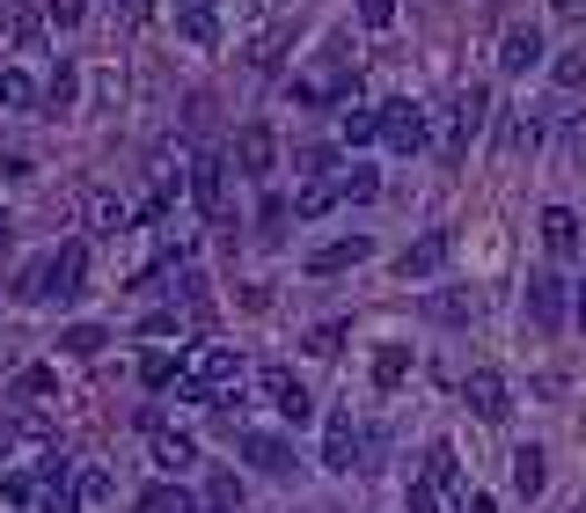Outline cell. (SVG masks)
I'll list each match as a JSON object with an SVG mask.
<instances>
[{
	"label": "cell",
	"mask_w": 586,
	"mask_h": 513,
	"mask_svg": "<svg viewBox=\"0 0 586 513\" xmlns=\"http://www.w3.org/2000/svg\"><path fill=\"white\" fill-rule=\"evenodd\" d=\"M484 125H491V89H463V96H455V110H447V140H440V155H447V161H463L469 140H477Z\"/></svg>",
	"instance_id": "1"
},
{
	"label": "cell",
	"mask_w": 586,
	"mask_h": 513,
	"mask_svg": "<svg viewBox=\"0 0 586 513\" xmlns=\"http://www.w3.org/2000/svg\"><path fill=\"white\" fill-rule=\"evenodd\" d=\"M381 140L396 147V155H426V103H410V96H389L381 103Z\"/></svg>",
	"instance_id": "2"
},
{
	"label": "cell",
	"mask_w": 586,
	"mask_h": 513,
	"mask_svg": "<svg viewBox=\"0 0 586 513\" xmlns=\"http://www.w3.org/2000/svg\"><path fill=\"white\" fill-rule=\"evenodd\" d=\"M528 316H535V331H565V316H572L565 272H528Z\"/></svg>",
	"instance_id": "3"
},
{
	"label": "cell",
	"mask_w": 586,
	"mask_h": 513,
	"mask_svg": "<svg viewBox=\"0 0 586 513\" xmlns=\"http://www.w3.org/2000/svg\"><path fill=\"white\" fill-rule=\"evenodd\" d=\"M147 455H155V470H161V477H183V470L198 462V441H191V433H177V425L147 418Z\"/></svg>",
	"instance_id": "4"
},
{
	"label": "cell",
	"mask_w": 586,
	"mask_h": 513,
	"mask_svg": "<svg viewBox=\"0 0 586 513\" xmlns=\"http://www.w3.org/2000/svg\"><path fill=\"white\" fill-rule=\"evenodd\" d=\"M191 198L206 220L228 213V155H191Z\"/></svg>",
	"instance_id": "5"
},
{
	"label": "cell",
	"mask_w": 586,
	"mask_h": 513,
	"mask_svg": "<svg viewBox=\"0 0 586 513\" xmlns=\"http://www.w3.org/2000/svg\"><path fill=\"white\" fill-rule=\"evenodd\" d=\"M463 404L477 411L484 425H498L506 411H514V404H506V374H498V367H469L463 374Z\"/></svg>",
	"instance_id": "6"
},
{
	"label": "cell",
	"mask_w": 586,
	"mask_h": 513,
	"mask_svg": "<svg viewBox=\"0 0 586 513\" xmlns=\"http://www.w3.org/2000/svg\"><path fill=\"white\" fill-rule=\"evenodd\" d=\"M257 382H265L271 411H279L286 425H308V418H316V396H308V389H301V382H294V374H286V367H265V374H257Z\"/></svg>",
	"instance_id": "7"
},
{
	"label": "cell",
	"mask_w": 586,
	"mask_h": 513,
	"mask_svg": "<svg viewBox=\"0 0 586 513\" xmlns=\"http://www.w3.org/2000/svg\"><path fill=\"white\" fill-rule=\"evenodd\" d=\"M235 169H242L249 184H265L271 169H279V140H271L265 125H242V132H235Z\"/></svg>",
	"instance_id": "8"
},
{
	"label": "cell",
	"mask_w": 586,
	"mask_h": 513,
	"mask_svg": "<svg viewBox=\"0 0 586 513\" xmlns=\"http://www.w3.org/2000/svg\"><path fill=\"white\" fill-rule=\"evenodd\" d=\"M447 257H455V228H426L418 243L404 249V265H396V272H404V279H433Z\"/></svg>",
	"instance_id": "9"
},
{
	"label": "cell",
	"mask_w": 586,
	"mask_h": 513,
	"mask_svg": "<svg viewBox=\"0 0 586 513\" xmlns=\"http://www.w3.org/2000/svg\"><path fill=\"white\" fill-rule=\"evenodd\" d=\"M359 447H367V441H359L352 411H338V418L322 425V470H338V477H345V470H359Z\"/></svg>",
	"instance_id": "10"
},
{
	"label": "cell",
	"mask_w": 586,
	"mask_h": 513,
	"mask_svg": "<svg viewBox=\"0 0 586 513\" xmlns=\"http://www.w3.org/2000/svg\"><path fill=\"white\" fill-rule=\"evenodd\" d=\"M528 67H543V30L514 22V30L498 37V73H528Z\"/></svg>",
	"instance_id": "11"
},
{
	"label": "cell",
	"mask_w": 586,
	"mask_h": 513,
	"mask_svg": "<svg viewBox=\"0 0 586 513\" xmlns=\"http://www.w3.org/2000/svg\"><path fill=\"white\" fill-rule=\"evenodd\" d=\"M235 447H242L265 477H294V447H286L279 433H249V425H242V433H235Z\"/></svg>",
	"instance_id": "12"
},
{
	"label": "cell",
	"mask_w": 586,
	"mask_h": 513,
	"mask_svg": "<svg viewBox=\"0 0 586 513\" xmlns=\"http://www.w3.org/2000/svg\"><path fill=\"white\" fill-rule=\"evenodd\" d=\"M367 257H374L367 235H338V243H322L316 257H308V272H316V279H330V272H352V265H367Z\"/></svg>",
	"instance_id": "13"
},
{
	"label": "cell",
	"mask_w": 586,
	"mask_h": 513,
	"mask_svg": "<svg viewBox=\"0 0 586 513\" xmlns=\"http://www.w3.org/2000/svg\"><path fill=\"white\" fill-rule=\"evenodd\" d=\"M89 279V243H59L52 249V302H73Z\"/></svg>",
	"instance_id": "14"
},
{
	"label": "cell",
	"mask_w": 586,
	"mask_h": 513,
	"mask_svg": "<svg viewBox=\"0 0 586 513\" xmlns=\"http://www.w3.org/2000/svg\"><path fill=\"white\" fill-rule=\"evenodd\" d=\"M543 249H550L557 265H572V257H579V213H572V206H550V213H543Z\"/></svg>",
	"instance_id": "15"
},
{
	"label": "cell",
	"mask_w": 586,
	"mask_h": 513,
	"mask_svg": "<svg viewBox=\"0 0 586 513\" xmlns=\"http://www.w3.org/2000/svg\"><path fill=\"white\" fill-rule=\"evenodd\" d=\"M177 30L191 37V45H206V52H213V45H220V16H213V0H177Z\"/></svg>",
	"instance_id": "16"
},
{
	"label": "cell",
	"mask_w": 586,
	"mask_h": 513,
	"mask_svg": "<svg viewBox=\"0 0 586 513\" xmlns=\"http://www.w3.org/2000/svg\"><path fill=\"white\" fill-rule=\"evenodd\" d=\"M418 477H426L440 499H455V492H463V462H455V447L433 441V447H426V470H418Z\"/></svg>",
	"instance_id": "17"
},
{
	"label": "cell",
	"mask_w": 586,
	"mask_h": 513,
	"mask_svg": "<svg viewBox=\"0 0 586 513\" xmlns=\"http://www.w3.org/2000/svg\"><path fill=\"white\" fill-rule=\"evenodd\" d=\"M338 177H345V169H338ZM338 177H308L301 184V191H294V220H322V213H330V206H338Z\"/></svg>",
	"instance_id": "18"
},
{
	"label": "cell",
	"mask_w": 586,
	"mask_h": 513,
	"mask_svg": "<svg viewBox=\"0 0 586 513\" xmlns=\"http://www.w3.org/2000/svg\"><path fill=\"white\" fill-rule=\"evenodd\" d=\"M543 484H550V462H543V447H514V492H520V499H543Z\"/></svg>",
	"instance_id": "19"
},
{
	"label": "cell",
	"mask_w": 586,
	"mask_h": 513,
	"mask_svg": "<svg viewBox=\"0 0 586 513\" xmlns=\"http://www.w3.org/2000/svg\"><path fill=\"white\" fill-rule=\"evenodd\" d=\"M103 345H110L103 323H67V331H59V353H67V359H96Z\"/></svg>",
	"instance_id": "20"
},
{
	"label": "cell",
	"mask_w": 586,
	"mask_h": 513,
	"mask_svg": "<svg viewBox=\"0 0 586 513\" xmlns=\"http://www.w3.org/2000/svg\"><path fill=\"white\" fill-rule=\"evenodd\" d=\"M132 513H198V499L169 477V484H155V492H140V506H132Z\"/></svg>",
	"instance_id": "21"
},
{
	"label": "cell",
	"mask_w": 586,
	"mask_h": 513,
	"mask_svg": "<svg viewBox=\"0 0 586 513\" xmlns=\"http://www.w3.org/2000/svg\"><path fill=\"white\" fill-rule=\"evenodd\" d=\"M426 316L433 323H469V316H477V302H469L463 286H440V294H426Z\"/></svg>",
	"instance_id": "22"
},
{
	"label": "cell",
	"mask_w": 586,
	"mask_h": 513,
	"mask_svg": "<svg viewBox=\"0 0 586 513\" xmlns=\"http://www.w3.org/2000/svg\"><path fill=\"white\" fill-rule=\"evenodd\" d=\"M0 110H37V81L22 67H0Z\"/></svg>",
	"instance_id": "23"
},
{
	"label": "cell",
	"mask_w": 586,
	"mask_h": 513,
	"mask_svg": "<svg viewBox=\"0 0 586 513\" xmlns=\"http://www.w3.org/2000/svg\"><path fill=\"white\" fill-rule=\"evenodd\" d=\"M206 506L213 513H242V477H235V470H213V477H206Z\"/></svg>",
	"instance_id": "24"
},
{
	"label": "cell",
	"mask_w": 586,
	"mask_h": 513,
	"mask_svg": "<svg viewBox=\"0 0 586 513\" xmlns=\"http://www.w3.org/2000/svg\"><path fill=\"white\" fill-rule=\"evenodd\" d=\"M404 374H410V345H381L374 353V389H396Z\"/></svg>",
	"instance_id": "25"
},
{
	"label": "cell",
	"mask_w": 586,
	"mask_h": 513,
	"mask_svg": "<svg viewBox=\"0 0 586 513\" xmlns=\"http://www.w3.org/2000/svg\"><path fill=\"white\" fill-rule=\"evenodd\" d=\"M8 37H16V52H44V22L30 8H8Z\"/></svg>",
	"instance_id": "26"
},
{
	"label": "cell",
	"mask_w": 586,
	"mask_h": 513,
	"mask_svg": "<svg viewBox=\"0 0 586 513\" xmlns=\"http://www.w3.org/2000/svg\"><path fill=\"white\" fill-rule=\"evenodd\" d=\"M16 302H52V257H37V265L16 279Z\"/></svg>",
	"instance_id": "27"
},
{
	"label": "cell",
	"mask_w": 586,
	"mask_h": 513,
	"mask_svg": "<svg viewBox=\"0 0 586 513\" xmlns=\"http://www.w3.org/2000/svg\"><path fill=\"white\" fill-rule=\"evenodd\" d=\"M338 345H345V323H316V331L301 337V353H308V359H338Z\"/></svg>",
	"instance_id": "28"
},
{
	"label": "cell",
	"mask_w": 586,
	"mask_h": 513,
	"mask_svg": "<svg viewBox=\"0 0 586 513\" xmlns=\"http://www.w3.org/2000/svg\"><path fill=\"white\" fill-rule=\"evenodd\" d=\"M381 140V110H345V147Z\"/></svg>",
	"instance_id": "29"
},
{
	"label": "cell",
	"mask_w": 586,
	"mask_h": 513,
	"mask_svg": "<svg viewBox=\"0 0 586 513\" xmlns=\"http://www.w3.org/2000/svg\"><path fill=\"white\" fill-rule=\"evenodd\" d=\"M286 37H294V30H286V22H271V30L249 45V67H265V73H271V67H279V45H286Z\"/></svg>",
	"instance_id": "30"
},
{
	"label": "cell",
	"mask_w": 586,
	"mask_h": 513,
	"mask_svg": "<svg viewBox=\"0 0 586 513\" xmlns=\"http://www.w3.org/2000/svg\"><path fill=\"white\" fill-rule=\"evenodd\" d=\"M506 147H514V155H535V147H543V118H528V110H520V118L506 125Z\"/></svg>",
	"instance_id": "31"
},
{
	"label": "cell",
	"mask_w": 586,
	"mask_h": 513,
	"mask_svg": "<svg viewBox=\"0 0 586 513\" xmlns=\"http://www.w3.org/2000/svg\"><path fill=\"white\" fill-rule=\"evenodd\" d=\"M81 16H89V0H44V22L52 30H81Z\"/></svg>",
	"instance_id": "32"
},
{
	"label": "cell",
	"mask_w": 586,
	"mask_h": 513,
	"mask_svg": "<svg viewBox=\"0 0 586 513\" xmlns=\"http://www.w3.org/2000/svg\"><path fill=\"white\" fill-rule=\"evenodd\" d=\"M550 81H557V89H579V81H586V45H579V52H557Z\"/></svg>",
	"instance_id": "33"
},
{
	"label": "cell",
	"mask_w": 586,
	"mask_h": 513,
	"mask_svg": "<svg viewBox=\"0 0 586 513\" xmlns=\"http://www.w3.org/2000/svg\"><path fill=\"white\" fill-rule=\"evenodd\" d=\"M73 89H81V73H73L67 59H59V73H52V89H44V103H52V110H67V103H73Z\"/></svg>",
	"instance_id": "34"
},
{
	"label": "cell",
	"mask_w": 586,
	"mask_h": 513,
	"mask_svg": "<svg viewBox=\"0 0 586 513\" xmlns=\"http://www.w3.org/2000/svg\"><path fill=\"white\" fill-rule=\"evenodd\" d=\"M557 147H565V161H572V169H586V110L565 125V140H557Z\"/></svg>",
	"instance_id": "35"
},
{
	"label": "cell",
	"mask_w": 586,
	"mask_h": 513,
	"mask_svg": "<svg viewBox=\"0 0 586 513\" xmlns=\"http://www.w3.org/2000/svg\"><path fill=\"white\" fill-rule=\"evenodd\" d=\"M89 213H96V228H103V235H118L125 220H132V213H125V198H96Z\"/></svg>",
	"instance_id": "36"
},
{
	"label": "cell",
	"mask_w": 586,
	"mask_h": 513,
	"mask_svg": "<svg viewBox=\"0 0 586 513\" xmlns=\"http://www.w3.org/2000/svg\"><path fill=\"white\" fill-rule=\"evenodd\" d=\"M301 177H338V147H308V155H301Z\"/></svg>",
	"instance_id": "37"
},
{
	"label": "cell",
	"mask_w": 586,
	"mask_h": 513,
	"mask_svg": "<svg viewBox=\"0 0 586 513\" xmlns=\"http://www.w3.org/2000/svg\"><path fill=\"white\" fill-rule=\"evenodd\" d=\"M140 382H147V389H169V382H177V359H169V353H155V359L140 367Z\"/></svg>",
	"instance_id": "38"
},
{
	"label": "cell",
	"mask_w": 586,
	"mask_h": 513,
	"mask_svg": "<svg viewBox=\"0 0 586 513\" xmlns=\"http://www.w3.org/2000/svg\"><path fill=\"white\" fill-rule=\"evenodd\" d=\"M52 382H59L52 367H22V374H16V389H22V396H52Z\"/></svg>",
	"instance_id": "39"
},
{
	"label": "cell",
	"mask_w": 586,
	"mask_h": 513,
	"mask_svg": "<svg viewBox=\"0 0 586 513\" xmlns=\"http://www.w3.org/2000/svg\"><path fill=\"white\" fill-rule=\"evenodd\" d=\"M338 191H345V198H374L381 184H374V169H345V177H338Z\"/></svg>",
	"instance_id": "40"
},
{
	"label": "cell",
	"mask_w": 586,
	"mask_h": 513,
	"mask_svg": "<svg viewBox=\"0 0 586 513\" xmlns=\"http://www.w3.org/2000/svg\"><path fill=\"white\" fill-rule=\"evenodd\" d=\"M359 22H367V30H389V22H396V0H359Z\"/></svg>",
	"instance_id": "41"
},
{
	"label": "cell",
	"mask_w": 586,
	"mask_h": 513,
	"mask_svg": "<svg viewBox=\"0 0 586 513\" xmlns=\"http://www.w3.org/2000/svg\"><path fill=\"white\" fill-rule=\"evenodd\" d=\"M103 492H110L103 470H81V506H89V499H103Z\"/></svg>",
	"instance_id": "42"
},
{
	"label": "cell",
	"mask_w": 586,
	"mask_h": 513,
	"mask_svg": "<svg viewBox=\"0 0 586 513\" xmlns=\"http://www.w3.org/2000/svg\"><path fill=\"white\" fill-rule=\"evenodd\" d=\"M550 8H557L565 22H586V0H550Z\"/></svg>",
	"instance_id": "43"
},
{
	"label": "cell",
	"mask_w": 586,
	"mask_h": 513,
	"mask_svg": "<svg viewBox=\"0 0 586 513\" xmlns=\"http://www.w3.org/2000/svg\"><path fill=\"white\" fill-rule=\"evenodd\" d=\"M125 16H132V22H147V16H155V0H125Z\"/></svg>",
	"instance_id": "44"
},
{
	"label": "cell",
	"mask_w": 586,
	"mask_h": 513,
	"mask_svg": "<svg viewBox=\"0 0 586 513\" xmlns=\"http://www.w3.org/2000/svg\"><path fill=\"white\" fill-rule=\"evenodd\" d=\"M469 513H498V506H491V499H484V492H469Z\"/></svg>",
	"instance_id": "45"
},
{
	"label": "cell",
	"mask_w": 586,
	"mask_h": 513,
	"mask_svg": "<svg viewBox=\"0 0 586 513\" xmlns=\"http://www.w3.org/2000/svg\"><path fill=\"white\" fill-rule=\"evenodd\" d=\"M8 447H16V433H8V425H0V462H8Z\"/></svg>",
	"instance_id": "46"
},
{
	"label": "cell",
	"mask_w": 586,
	"mask_h": 513,
	"mask_svg": "<svg viewBox=\"0 0 586 513\" xmlns=\"http://www.w3.org/2000/svg\"><path fill=\"white\" fill-rule=\"evenodd\" d=\"M572 316H579V323H586V286H579V302H572Z\"/></svg>",
	"instance_id": "47"
},
{
	"label": "cell",
	"mask_w": 586,
	"mask_h": 513,
	"mask_svg": "<svg viewBox=\"0 0 586 513\" xmlns=\"http://www.w3.org/2000/svg\"><path fill=\"white\" fill-rule=\"evenodd\" d=\"M8 228H16V220H8V213H0V243H8Z\"/></svg>",
	"instance_id": "48"
},
{
	"label": "cell",
	"mask_w": 586,
	"mask_h": 513,
	"mask_svg": "<svg viewBox=\"0 0 586 513\" xmlns=\"http://www.w3.org/2000/svg\"><path fill=\"white\" fill-rule=\"evenodd\" d=\"M572 513H586V499H579V506H572Z\"/></svg>",
	"instance_id": "49"
}]
</instances>
